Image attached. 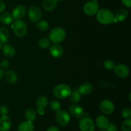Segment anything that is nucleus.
I'll use <instances>...</instances> for the list:
<instances>
[{
  "label": "nucleus",
  "mask_w": 131,
  "mask_h": 131,
  "mask_svg": "<svg viewBox=\"0 0 131 131\" xmlns=\"http://www.w3.org/2000/svg\"><path fill=\"white\" fill-rule=\"evenodd\" d=\"M4 76H5L6 82L8 83L9 84H15L17 81V75L14 70H7L6 72L4 73Z\"/></svg>",
  "instance_id": "f3484780"
},
{
  "label": "nucleus",
  "mask_w": 131,
  "mask_h": 131,
  "mask_svg": "<svg viewBox=\"0 0 131 131\" xmlns=\"http://www.w3.org/2000/svg\"><path fill=\"white\" fill-rule=\"evenodd\" d=\"M26 118L31 122H34L37 118V112L34 109L29 108L25 111Z\"/></svg>",
  "instance_id": "393cba45"
},
{
  "label": "nucleus",
  "mask_w": 131,
  "mask_h": 131,
  "mask_svg": "<svg viewBox=\"0 0 131 131\" xmlns=\"http://www.w3.org/2000/svg\"><path fill=\"white\" fill-rule=\"evenodd\" d=\"M122 4L125 6L127 8H130L131 6V0H122Z\"/></svg>",
  "instance_id": "c9c22d12"
},
{
  "label": "nucleus",
  "mask_w": 131,
  "mask_h": 131,
  "mask_svg": "<svg viewBox=\"0 0 131 131\" xmlns=\"http://www.w3.org/2000/svg\"><path fill=\"white\" fill-rule=\"evenodd\" d=\"M128 11L125 8H120V10L116 12V14L115 15V21L122 22L124 21L127 17H128Z\"/></svg>",
  "instance_id": "4be33fe9"
},
{
  "label": "nucleus",
  "mask_w": 131,
  "mask_h": 131,
  "mask_svg": "<svg viewBox=\"0 0 131 131\" xmlns=\"http://www.w3.org/2000/svg\"><path fill=\"white\" fill-rule=\"evenodd\" d=\"M14 20L12 15L8 12H3L0 14V21L5 25L11 24Z\"/></svg>",
  "instance_id": "a211bd4d"
},
{
  "label": "nucleus",
  "mask_w": 131,
  "mask_h": 131,
  "mask_svg": "<svg viewBox=\"0 0 131 131\" xmlns=\"http://www.w3.org/2000/svg\"><path fill=\"white\" fill-rule=\"evenodd\" d=\"M0 65H1V68L3 70H6L9 67L10 63L7 60H3L0 63Z\"/></svg>",
  "instance_id": "72a5a7b5"
},
{
  "label": "nucleus",
  "mask_w": 131,
  "mask_h": 131,
  "mask_svg": "<svg viewBox=\"0 0 131 131\" xmlns=\"http://www.w3.org/2000/svg\"><path fill=\"white\" fill-rule=\"evenodd\" d=\"M88 1H92V0H88Z\"/></svg>",
  "instance_id": "37998d69"
},
{
  "label": "nucleus",
  "mask_w": 131,
  "mask_h": 131,
  "mask_svg": "<svg viewBox=\"0 0 131 131\" xmlns=\"http://www.w3.org/2000/svg\"><path fill=\"white\" fill-rule=\"evenodd\" d=\"M78 91L81 95H88L91 93L93 91V86L88 83H83L81 84L78 88Z\"/></svg>",
  "instance_id": "6ab92c4d"
},
{
  "label": "nucleus",
  "mask_w": 131,
  "mask_h": 131,
  "mask_svg": "<svg viewBox=\"0 0 131 131\" xmlns=\"http://www.w3.org/2000/svg\"><path fill=\"white\" fill-rule=\"evenodd\" d=\"M113 70L115 72V74L120 78H127L129 75V73H130L129 67L127 65L122 63L115 65Z\"/></svg>",
  "instance_id": "9d476101"
},
{
  "label": "nucleus",
  "mask_w": 131,
  "mask_h": 131,
  "mask_svg": "<svg viewBox=\"0 0 131 131\" xmlns=\"http://www.w3.org/2000/svg\"><path fill=\"white\" fill-rule=\"evenodd\" d=\"M8 108L5 105H2L0 106V115L1 116H5L8 114Z\"/></svg>",
  "instance_id": "473e14b6"
},
{
  "label": "nucleus",
  "mask_w": 131,
  "mask_h": 131,
  "mask_svg": "<svg viewBox=\"0 0 131 131\" xmlns=\"http://www.w3.org/2000/svg\"><path fill=\"white\" fill-rule=\"evenodd\" d=\"M79 127L81 131H94L95 125L92 118L85 116L81 119L79 123Z\"/></svg>",
  "instance_id": "39448f33"
},
{
  "label": "nucleus",
  "mask_w": 131,
  "mask_h": 131,
  "mask_svg": "<svg viewBox=\"0 0 131 131\" xmlns=\"http://www.w3.org/2000/svg\"><path fill=\"white\" fill-rule=\"evenodd\" d=\"M130 94H131V93L130 92V93H129V101H130Z\"/></svg>",
  "instance_id": "a19ab883"
},
{
  "label": "nucleus",
  "mask_w": 131,
  "mask_h": 131,
  "mask_svg": "<svg viewBox=\"0 0 131 131\" xmlns=\"http://www.w3.org/2000/svg\"><path fill=\"white\" fill-rule=\"evenodd\" d=\"M10 33L8 29L5 27H0V41L1 43H6L8 41Z\"/></svg>",
  "instance_id": "b1692460"
},
{
  "label": "nucleus",
  "mask_w": 131,
  "mask_h": 131,
  "mask_svg": "<svg viewBox=\"0 0 131 131\" xmlns=\"http://www.w3.org/2000/svg\"><path fill=\"white\" fill-rule=\"evenodd\" d=\"M56 121L58 124L61 127H66L69 124L70 121V114L65 110H61L57 111L56 115Z\"/></svg>",
  "instance_id": "0eeeda50"
},
{
  "label": "nucleus",
  "mask_w": 131,
  "mask_h": 131,
  "mask_svg": "<svg viewBox=\"0 0 131 131\" xmlns=\"http://www.w3.org/2000/svg\"><path fill=\"white\" fill-rule=\"evenodd\" d=\"M3 54L7 58H12L15 54V48L11 45L5 44L1 47Z\"/></svg>",
  "instance_id": "412c9836"
},
{
  "label": "nucleus",
  "mask_w": 131,
  "mask_h": 131,
  "mask_svg": "<svg viewBox=\"0 0 131 131\" xmlns=\"http://www.w3.org/2000/svg\"><path fill=\"white\" fill-rule=\"evenodd\" d=\"M26 8L24 5H19L15 6L13 10L12 15L14 19H20L25 16Z\"/></svg>",
  "instance_id": "4468645a"
},
{
  "label": "nucleus",
  "mask_w": 131,
  "mask_h": 131,
  "mask_svg": "<svg viewBox=\"0 0 131 131\" xmlns=\"http://www.w3.org/2000/svg\"><path fill=\"white\" fill-rule=\"evenodd\" d=\"M38 46L42 49H46L49 47L51 46V42L49 40V38L43 37V38H40L38 40Z\"/></svg>",
  "instance_id": "cd10ccee"
},
{
  "label": "nucleus",
  "mask_w": 131,
  "mask_h": 131,
  "mask_svg": "<svg viewBox=\"0 0 131 131\" xmlns=\"http://www.w3.org/2000/svg\"><path fill=\"white\" fill-rule=\"evenodd\" d=\"M101 131H105V130H101Z\"/></svg>",
  "instance_id": "c03bdc74"
},
{
  "label": "nucleus",
  "mask_w": 131,
  "mask_h": 131,
  "mask_svg": "<svg viewBox=\"0 0 131 131\" xmlns=\"http://www.w3.org/2000/svg\"><path fill=\"white\" fill-rule=\"evenodd\" d=\"M49 52L51 56L56 58L61 57L64 53V49L59 43H54L49 46Z\"/></svg>",
  "instance_id": "f8f14e48"
},
{
  "label": "nucleus",
  "mask_w": 131,
  "mask_h": 131,
  "mask_svg": "<svg viewBox=\"0 0 131 131\" xmlns=\"http://www.w3.org/2000/svg\"><path fill=\"white\" fill-rule=\"evenodd\" d=\"M11 28L14 34L17 37H24L28 32V27L24 21L21 19H15L11 24Z\"/></svg>",
  "instance_id": "f03ea898"
},
{
  "label": "nucleus",
  "mask_w": 131,
  "mask_h": 131,
  "mask_svg": "<svg viewBox=\"0 0 131 131\" xmlns=\"http://www.w3.org/2000/svg\"><path fill=\"white\" fill-rule=\"evenodd\" d=\"M96 15L97 20L102 24L107 25L115 22V15L108 9L102 8L99 10Z\"/></svg>",
  "instance_id": "f257e3e1"
},
{
  "label": "nucleus",
  "mask_w": 131,
  "mask_h": 131,
  "mask_svg": "<svg viewBox=\"0 0 131 131\" xmlns=\"http://www.w3.org/2000/svg\"><path fill=\"white\" fill-rule=\"evenodd\" d=\"M5 7H6V6H5V3L1 1V0H0V14L5 10Z\"/></svg>",
  "instance_id": "e433bc0d"
},
{
  "label": "nucleus",
  "mask_w": 131,
  "mask_h": 131,
  "mask_svg": "<svg viewBox=\"0 0 131 131\" xmlns=\"http://www.w3.org/2000/svg\"><path fill=\"white\" fill-rule=\"evenodd\" d=\"M11 125V120L8 115L1 116L0 118V131H8Z\"/></svg>",
  "instance_id": "2eb2a0df"
},
{
  "label": "nucleus",
  "mask_w": 131,
  "mask_h": 131,
  "mask_svg": "<svg viewBox=\"0 0 131 131\" xmlns=\"http://www.w3.org/2000/svg\"><path fill=\"white\" fill-rule=\"evenodd\" d=\"M42 11L40 8L37 6H31L28 10V15L29 20L32 23L38 21L42 17Z\"/></svg>",
  "instance_id": "6e6552de"
},
{
  "label": "nucleus",
  "mask_w": 131,
  "mask_h": 131,
  "mask_svg": "<svg viewBox=\"0 0 131 131\" xmlns=\"http://www.w3.org/2000/svg\"><path fill=\"white\" fill-rule=\"evenodd\" d=\"M4 76V71L1 67H0V79H2Z\"/></svg>",
  "instance_id": "58836bf2"
},
{
  "label": "nucleus",
  "mask_w": 131,
  "mask_h": 131,
  "mask_svg": "<svg viewBox=\"0 0 131 131\" xmlns=\"http://www.w3.org/2000/svg\"><path fill=\"white\" fill-rule=\"evenodd\" d=\"M58 1V0H43L42 6L45 10L51 12L56 7Z\"/></svg>",
  "instance_id": "aec40b11"
},
{
  "label": "nucleus",
  "mask_w": 131,
  "mask_h": 131,
  "mask_svg": "<svg viewBox=\"0 0 131 131\" xmlns=\"http://www.w3.org/2000/svg\"><path fill=\"white\" fill-rule=\"evenodd\" d=\"M69 113L76 118H81L85 114L84 110L79 105H72L69 107Z\"/></svg>",
  "instance_id": "ddd939ff"
},
{
  "label": "nucleus",
  "mask_w": 131,
  "mask_h": 131,
  "mask_svg": "<svg viewBox=\"0 0 131 131\" xmlns=\"http://www.w3.org/2000/svg\"><path fill=\"white\" fill-rule=\"evenodd\" d=\"M47 131H60V129L56 126H51V127L49 128Z\"/></svg>",
  "instance_id": "4c0bfd02"
},
{
  "label": "nucleus",
  "mask_w": 131,
  "mask_h": 131,
  "mask_svg": "<svg viewBox=\"0 0 131 131\" xmlns=\"http://www.w3.org/2000/svg\"><path fill=\"white\" fill-rule=\"evenodd\" d=\"M131 127V119H126L125 121L123 122L122 126V131H131L130 130Z\"/></svg>",
  "instance_id": "7c9ffc66"
},
{
  "label": "nucleus",
  "mask_w": 131,
  "mask_h": 131,
  "mask_svg": "<svg viewBox=\"0 0 131 131\" xmlns=\"http://www.w3.org/2000/svg\"><path fill=\"white\" fill-rule=\"evenodd\" d=\"M1 47H2V43H1V42L0 41V49H1Z\"/></svg>",
  "instance_id": "ea45409f"
},
{
  "label": "nucleus",
  "mask_w": 131,
  "mask_h": 131,
  "mask_svg": "<svg viewBox=\"0 0 131 131\" xmlns=\"http://www.w3.org/2000/svg\"><path fill=\"white\" fill-rule=\"evenodd\" d=\"M36 27L39 30L44 31H47L49 27V23L46 20H38L36 23Z\"/></svg>",
  "instance_id": "bb28decb"
},
{
  "label": "nucleus",
  "mask_w": 131,
  "mask_h": 131,
  "mask_svg": "<svg viewBox=\"0 0 131 131\" xmlns=\"http://www.w3.org/2000/svg\"><path fill=\"white\" fill-rule=\"evenodd\" d=\"M100 110L105 115H111L115 111V105L110 100H103L100 104Z\"/></svg>",
  "instance_id": "1a4fd4ad"
},
{
  "label": "nucleus",
  "mask_w": 131,
  "mask_h": 131,
  "mask_svg": "<svg viewBox=\"0 0 131 131\" xmlns=\"http://www.w3.org/2000/svg\"><path fill=\"white\" fill-rule=\"evenodd\" d=\"M104 67L106 69V70H113L114 67L115 66V62L113 61L112 60H105L104 62Z\"/></svg>",
  "instance_id": "c756f323"
},
{
  "label": "nucleus",
  "mask_w": 131,
  "mask_h": 131,
  "mask_svg": "<svg viewBox=\"0 0 131 131\" xmlns=\"http://www.w3.org/2000/svg\"><path fill=\"white\" fill-rule=\"evenodd\" d=\"M71 92V88L69 85L66 84H60L54 88L53 95L56 98L64 99L69 97Z\"/></svg>",
  "instance_id": "7ed1b4c3"
},
{
  "label": "nucleus",
  "mask_w": 131,
  "mask_h": 131,
  "mask_svg": "<svg viewBox=\"0 0 131 131\" xmlns=\"http://www.w3.org/2000/svg\"><path fill=\"white\" fill-rule=\"evenodd\" d=\"M19 131H33L34 130V125L33 124V122L28 121L23 122L19 124L18 127Z\"/></svg>",
  "instance_id": "5701e85b"
},
{
  "label": "nucleus",
  "mask_w": 131,
  "mask_h": 131,
  "mask_svg": "<svg viewBox=\"0 0 131 131\" xmlns=\"http://www.w3.org/2000/svg\"><path fill=\"white\" fill-rule=\"evenodd\" d=\"M99 10V5L96 1H89L84 4L83 6V12L88 16H93L96 15Z\"/></svg>",
  "instance_id": "423d86ee"
},
{
  "label": "nucleus",
  "mask_w": 131,
  "mask_h": 131,
  "mask_svg": "<svg viewBox=\"0 0 131 131\" xmlns=\"http://www.w3.org/2000/svg\"><path fill=\"white\" fill-rule=\"evenodd\" d=\"M66 37V32L63 28L56 27L51 29L49 33V40L54 43H59L63 41Z\"/></svg>",
  "instance_id": "20e7f679"
},
{
  "label": "nucleus",
  "mask_w": 131,
  "mask_h": 131,
  "mask_svg": "<svg viewBox=\"0 0 131 131\" xmlns=\"http://www.w3.org/2000/svg\"><path fill=\"white\" fill-rule=\"evenodd\" d=\"M106 131H118V129L115 124L111 123V124H109L106 129Z\"/></svg>",
  "instance_id": "f704fd0d"
},
{
  "label": "nucleus",
  "mask_w": 131,
  "mask_h": 131,
  "mask_svg": "<svg viewBox=\"0 0 131 131\" xmlns=\"http://www.w3.org/2000/svg\"><path fill=\"white\" fill-rule=\"evenodd\" d=\"M49 106L51 110L54 112H57L61 110V104L57 100H52V101H51Z\"/></svg>",
  "instance_id": "c85d7f7f"
},
{
  "label": "nucleus",
  "mask_w": 131,
  "mask_h": 131,
  "mask_svg": "<svg viewBox=\"0 0 131 131\" xmlns=\"http://www.w3.org/2000/svg\"><path fill=\"white\" fill-rule=\"evenodd\" d=\"M122 116L124 118L129 119L131 117V110L129 107H125V108L123 109L122 111Z\"/></svg>",
  "instance_id": "2f4dec72"
},
{
  "label": "nucleus",
  "mask_w": 131,
  "mask_h": 131,
  "mask_svg": "<svg viewBox=\"0 0 131 131\" xmlns=\"http://www.w3.org/2000/svg\"><path fill=\"white\" fill-rule=\"evenodd\" d=\"M37 107V113L39 115H43L45 114V108L48 105V100L45 96H40L37 98L36 102Z\"/></svg>",
  "instance_id": "9b49d317"
},
{
  "label": "nucleus",
  "mask_w": 131,
  "mask_h": 131,
  "mask_svg": "<svg viewBox=\"0 0 131 131\" xmlns=\"http://www.w3.org/2000/svg\"><path fill=\"white\" fill-rule=\"evenodd\" d=\"M109 124H110V122H109L108 118L106 116H104V115H100L96 119V125H97V126L100 129H102L103 130H106Z\"/></svg>",
  "instance_id": "dca6fc26"
},
{
  "label": "nucleus",
  "mask_w": 131,
  "mask_h": 131,
  "mask_svg": "<svg viewBox=\"0 0 131 131\" xmlns=\"http://www.w3.org/2000/svg\"><path fill=\"white\" fill-rule=\"evenodd\" d=\"M58 1H64V0H58Z\"/></svg>",
  "instance_id": "79ce46f5"
},
{
  "label": "nucleus",
  "mask_w": 131,
  "mask_h": 131,
  "mask_svg": "<svg viewBox=\"0 0 131 131\" xmlns=\"http://www.w3.org/2000/svg\"><path fill=\"white\" fill-rule=\"evenodd\" d=\"M69 97H70V101L74 104L79 103L81 100V94L78 89H75L71 92Z\"/></svg>",
  "instance_id": "a878e982"
}]
</instances>
